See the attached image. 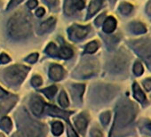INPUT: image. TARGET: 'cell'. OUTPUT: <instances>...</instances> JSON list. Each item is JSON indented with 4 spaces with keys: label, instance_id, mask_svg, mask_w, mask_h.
I'll return each instance as SVG.
<instances>
[{
    "label": "cell",
    "instance_id": "26",
    "mask_svg": "<svg viewBox=\"0 0 151 137\" xmlns=\"http://www.w3.org/2000/svg\"><path fill=\"white\" fill-rule=\"evenodd\" d=\"M7 92H6L4 89H2L1 87H0V98H2V97H6L7 96Z\"/></svg>",
    "mask_w": 151,
    "mask_h": 137
},
{
    "label": "cell",
    "instance_id": "2",
    "mask_svg": "<svg viewBox=\"0 0 151 137\" xmlns=\"http://www.w3.org/2000/svg\"><path fill=\"white\" fill-rule=\"evenodd\" d=\"M29 68L22 65H14L6 68L5 71V79L11 85L21 84L27 76Z\"/></svg>",
    "mask_w": 151,
    "mask_h": 137
},
{
    "label": "cell",
    "instance_id": "12",
    "mask_svg": "<svg viewBox=\"0 0 151 137\" xmlns=\"http://www.w3.org/2000/svg\"><path fill=\"white\" fill-rule=\"evenodd\" d=\"M45 52L47 54L51 55V56H57L58 55V49L56 47V45L53 43H51L48 45V46L45 49Z\"/></svg>",
    "mask_w": 151,
    "mask_h": 137
},
{
    "label": "cell",
    "instance_id": "23",
    "mask_svg": "<svg viewBox=\"0 0 151 137\" xmlns=\"http://www.w3.org/2000/svg\"><path fill=\"white\" fill-rule=\"evenodd\" d=\"M27 6L30 8V9H33L35 8L37 6V0H29V1L28 2Z\"/></svg>",
    "mask_w": 151,
    "mask_h": 137
},
{
    "label": "cell",
    "instance_id": "20",
    "mask_svg": "<svg viewBox=\"0 0 151 137\" xmlns=\"http://www.w3.org/2000/svg\"><path fill=\"white\" fill-rule=\"evenodd\" d=\"M37 58H38V53H32L29 56H28L26 58V61L27 62H29V63H35L37 61Z\"/></svg>",
    "mask_w": 151,
    "mask_h": 137
},
{
    "label": "cell",
    "instance_id": "8",
    "mask_svg": "<svg viewBox=\"0 0 151 137\" xmlns=\"http://www.w3.org/2000/svg\"><path fill=\"white\" fill-rule=\"evenodd\" d=\"M58 55L62 59H69L73 55V51L68 46H62L58 52Z\"/></svg>",
    "mask_w": 151,
    "mask_h": 137
},
{
    "label": "cell",
    "instance_id": "25",
    "mask_svg": "<svg viewBox=\"0 0 151 137\" xmlns=\"http://www.w3.org/2000/svg\"><path fill=\"white\" fill-rule=\"evenodd\" d=\"M36 14H37V16H38V17H41V16H43L44 14H45V9L44 8H38L37 10V12H36Z\"/></svg>",
    "mask_w": 151,
    "mask_h": 137
},
{
    "label": "cell",
    "instance_id": "18",
    "mask_svg": "<svg viewBox=\"0 0 151 137\" xmlns=\"http://www.w3.org/2000/svg\"><path fill=\"white\" fill-rule=\"evenodd\" d=\"M97 48H98V45H97V43H96L95 41H93V42L89 43V44L86 45V53H94V52L97 50Z\"/></svg>",
    "mask_w": 151,
    "mask_h": 137
},
{
    "label": "cell",
    "instance_id": "7",
    "mask_svg": "<svg viewBox=\"0 0 151 137\" xmlns=\"http://www.w3.org/2000/svg\"><path fill=\"white\" fill-rule=\"evenodd\" d=\"M75 124H76V126L78 127V129L79 131H81L82 133L85 131V129L87 125L86 119L83 116H79L78 118H75Z\"/></svg>",
    "mask_w": 151,
    "mask_h": 137
},
{
    "label": "cell",
    "instance_id": "15",
    "mask_svg": "<svg viewBox=\"0 0 151 137\" xmlns=\"http://www.w3.org/2000/svg\"><path fill=\"white\" fill-rule=\"evenodd\" d=\"M63 132V125L60 122H54L52 124V133L55 135H60Z\"/></svg>",
    "mask_w": 151,
    "mask_h": 137
},
{
    "label": "cell",
    "instance_id": "14",
    "mask_svg": "<svg viewBox=\"0 0 151 137\" xmlns=\"http://www.w3.org/2000/svg\"><path fill=\"white\" fill-rule=\"evenodd\" d=\"M1 127L5 131H6V132L10 131L12 129V122H11V119L9 118H7V117L3 118V119L1 121Z\"/></svg>",
    "mask_w": 151,
    "mask_h": 137
},
{
    "label": "cell",
    "instance_id": "9",
    "mask_svg": "<svg viewBox=\"0 0 151 137\" xmlns=\"http://www.w3.org/2000/svg\"><path fill=\"white\" fill-rule=\"evenodd\" d=\"M76 9L77 8H76L74 0H66V2L64 4V11H65L66 14L71 15L75 12Z\"/></svg>",
    "mask_w": 151,
    "mask_h": 137
},
{
    "label": "cell",
    "instance_id": "24",
    "mask_svg": "<svg viewBox=\"0 0 151 137\" xmlns=\"http://www.w3.org/2000/svg\"><path fill=\"white\" fill-rule=\"evenodd\" d=\"M22 0H11V2L8 6V8H11V7H14V6H16L17 5H19Z\"/></svg>",
    "mask_w": 151,
    "mask_h": 137
},
{
    "label": "cell",
    "instance_id": "1",
    "mask_svg": "<svg viewBox=\"0 0 151 137\" xmlns=\"http://www.w3.org/2000/svg\"><path fill=\"white\" fill-rule=\"evenodd\" d=\"M31 30L30 23L28 18L22 14H18L12 17L8 22L9 34L15 38L26 37Z\"/></svg>",
    "mask_w": 151,
    "mask_h": 137
},
{
    "label": "cell",
    "instance_id": "6",
    "mask_svg": "<svg viewBox=\"0 0 151 137\" xmlns=\"http://www.w3.org/2000/svg\"><path fill=\"white\" fill-rule=\"evenodd\" d=\"M55 23V19L54 18H49L48 20H46L45 22H44L43 23H41L40 27H39V34H43L45 32H47L49 30H51V28H52V26Z\"/></svg>",
    "mask_w": 151,
    "mask_h": 137
},
{
    "label": "cell",
    "instance_id": "4",
    "mask_svg": "<svg viewBox=\"0 0 151 137\" xmlns=\"http://www.w3.org/2000/svg\"><path fill=\"white\" fill-rule=\"evenodd\" d=\"M50 78L54 81L60 80L64 76V70L60 65H52L50 68Z\"/></svg>",
    "mask_w": 151,
    "mask_h": 137
},
{
    "label": "cell",
    "instance_id": "13",
    "mask_svg": "<svg viewBox=\"0 0 151 137\" xmlns=\"http://www.w3.org/2000/svg\"><path fill=\"white\" fill-rule=\"evenodd\" d=\"M59 102L61 105V107H63V108H67L68 106V104H69L68 96H67V94H66V93L64 91H62L60 93V96H59Z\"/></svg>",
    "mask_w": 151,
    "mask_h": 137
},
{
    "label": "cell",
    "instance_id": "19",
    "mask_svg": "<svg viewBox=\"0 0 151 137\" xmlns=\"http://www.w3.org/2000/svg\"><path fill=\"white\" fill-rule=\"evenodd\" d=\"M42 83H43V80H42L41 77H39V76H34L31 79V84L34 87H39L42 85Z\"/></svg>",
    "mask_w": 151,
    "mask_h": 137
},
{
    "label": "cell",
    "instance_id": "21",
    "mask_svg": "<svg viewBox=\"0 0 151 137\" xmlns=\"http://www.w3.org/2000/svg\"><path fill=\"white\" fill-rule=\"evenodd\" d=\"M8 61H10V58L8 55H6V53H2L1 55H0V63L6 64Z\"/></svg>",
    "mask_w": 151,
    "mask_h": 137
},
{
    "label": "cell",
    "instance_id": "16",
    "mask_svg": "<svg viewBox=\"0 0 151 137\" xmlns=\"http://www.w3.org/2000/svg\"><path fill=\"white\" fill-rule=\"evenodd\" d=\"M116 26V22L112 18H109L104 24V30L106 32H110Z\"/></svg>",
    "mask_w": 151,
    "mask_h": 137
},
{
    "label": "cell",
    "instance_id": "5",
    "mask_svg": "<svg viewBox=\"0 0 151 137\" xmlns=\"http://www.w3.org/2000/svg\"><path fill=\"white\" fill-rule=\"evenodd\" d=\"M31 110L37 116H40L44 111V102L40 97H36L32 100Z\"/></svg>",
    "mask_w": 151,
    "mask_h": 137
},
{
    "label": "cell",
    "instance_id": "3",
    "mask_svg": "<svg viewBox=\"0 0 151 137\" xmlns=\"http://www.w3.org/2000/svg\"><path fill=\"white\" fill-rule=\"evenodd\" d=\"M89 31L88 27H83V26H77L75 25L69 30V35L70 38L73 39H82L84 38Z\"/></svg>",
    "mask_w": 151,
    "mask_h": 137
},
{
    "label": "cell",
    "instance_id": "22",
    "mask_svg": "<svg viewBox=\"0 0 151 137\" xmlns=\"http://www.w3.org/2000/svg\"><path fill=\"white\" fill-rule=\"evenodd\" d=\"M75 6H76V8L77 9H79L81 10L84 6H85V4L82 0H77V1L75 2Z\"/></svg>",
    "mask_w": 151,
    "mask_h": 137
},
{
    "label": "cell",
    "instance_id": "10",
    "mask_svg": "<svg viewBox=\"0 0 151 137\" xmlns=\"http://www.w3.org/2000/svg\"><path fill=\"white\" fill-rule=\"evenodd\" d=\"M101 6V0H93L89 6V15L94 14Z\"/></svg>",
    "mask_w": 151,
    "mask_h": 137
},
{
    "label": "cell",
    "instance_id": "27",
    "mask_svg": "<svg viewBox=\"0 0 151 137\" xmlns=\"http://www.w3.org/2000/svg\"><path fill=\"white\" fill-rule=\"evenodd\" d=\"M45 1L50 5H55L57 3V0H45Z\"/></svg>",
    "mask_w": 151,
    "mask_h": 137
},
{
    "label": "cell",
    "instance_id": "11",
    "mask_svg": "<svg viewBox=\"0 0 151 137\" xmlns=\"http://www.w3.org/2000/svg\"><path fill=\"white\" fill-rule=\"evenodd\" d=\"M49 113L54 117H62L65 118V117H67V115H68L69 113H67V112H64L62 110H60L59 109L55 108V107H52V106H49Z\"/></svg>",
    "mask_w": 151,
    "mask_h": 137
},
{
    "label": "cell",
    "instance_id": "17",
    "mask_svg": "<svg viewBox=\"0 0 151 137\" xmlns=\"http://www.w3.org/2000/svg\"><path fill=\"white\" fill-rule=\"evenodd\" d=\"M41 92H43L48 98H52L57 92V87H50L42 89Z\"/></svg>",
    "mask_w": 151,
    "mask_h": 137
}]
</instances>
